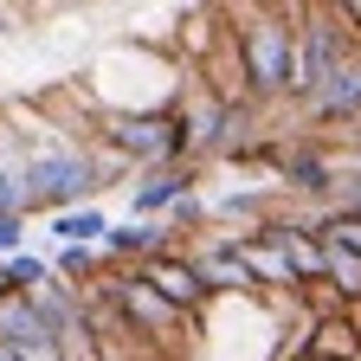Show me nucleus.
<instances>
[{
  "mask_svg": "<svg viewBox=\"0 0 361 361\" xmlns=\"http://www.w3.org/2000/svg\"><path fill=\"white\" fill-rule=\"evenodd\" d=\"M233 52H239V78H245V97L252 104H297V84H303V26L290 7H258L239 20L233 32Z\"/></svg>",
  "mask_w": 361,
  "mask_h": 361,
  "instance_id": "f257e3e1",
  "label": "nucleus"
},
{
  "mask_svg": "<svg viewBox=\"0 0 361 361\" xmlns=\"http://www.w3.org/2000/svg\"><path fill=\"white\" fill-rule=\"evenodd\" d=\"M297 26H303V84H297V104L310 110L348 65H361V39L348 26V0H310V7H297Z\"/></svg>",
  "mask_w": 361,
  "mask_h": 361,
  "instance_id": "f03ea898",
  "label": "nucleus"
},
{
  "mask_svg": "<svg viewBox=\"0 0 361 361\" xmlns=\"http://www.w3.org/2000/svg\"><path fill=\"white\" fill-rule=\"evenodd\" d=\"M20 188H26V213H45V219H52L65 207L97 200L104 180H97V161H90V142H84V149H39V155H26Z\"/></svg>",
  "mask_w": 361,
  "mask_h": 361,
  "instance_id": "7ed1b4c3",
  "label": "nucleus"
},
{
  "mask_svg": "<svg viewBox=\"0 0 361 361\" xmlns=\"http://www.w3.org/2000/svg\"><path fill=\"white\" fill-rule=\"evenodd\" d=\"M168 135H174V110H110L90 142H110L129 168H161Z\"/></svg>",
  "mask_w": 361,
  "mask_h": 361,
  "instance_id": "20e7f679",
  "label": "nucleus"
},
{
  "mask_svg": "<svg viewBox=\"0 0 361 361\" xmlns=\"http://www.w3.org/2000/svg\"><path fill=\"white\" fill-rule=\"evenodd\" d=\"M278 188L290 200H316V207H336L342 188V155H329L323 142H290L278 155Z\"/></svg>",
  "mask_w": 361,
  "mask_h": 361,
  "instance_id": "39448f33",
  "label": "nucleus"
},
{
  "mask_svg": "<svg viewBox=\"0 0 361 361\" xmlns=\"http://www.w3.org/2000/svg\"><path fill=\"white\" fill-rule=\"evenodd\" d=\"M142 278L174 303V310H188L194 323L213 310V290H207V278H200V264H194V252H161V258H149V264H135Z\"/></svg>",
  "mask_w": 361,
  "mask_h": 361,
  "instance_id": "423d86ee",
  "label": "nucleus"
},
{
  "mask_svg": "<svg viewBox=\"0 0 361 361\" xmlns=\"http://www.w3.org/2000/svg\"><path fill=\"white\" fill-rule=\"evenodd\" d=\"M194 188V168H174V161H161V168H135L129 174V219H168V207Z\"/></svg>",
  "mask_w": 361,
  "mask_h": 361,
  "instance_id": "0eeeda50",
  "label": "nucleus"
},
{
  "mask_svg": "<svg viewBox=\"0 0 361 361\" xmlns=\"http://www.w3.org/2000/svg\"><path fill=\"white\" fill-rule=\"evenodd\" d=\"M161 252H188L161 219H116L110 233H104V258H110V264H149V258H161Z\"/></svg>",
  "mask_w": 361,
  "mask_h": 361,
  "instance_id": "6e6552de",
  "label": "nucleus"
},
{
  "mask_svg": "<svg viewBox=\"0 0 361 361\" xmlns=\"http://www.w3.org/2000/svg\"><path fill=\"white\" fill-rule=\"evenodd\" d=\"M303 116H310V129H361V65H348Z\"/></svg>",
  "mask_w": 361,
  "mask_h": 361,
  "instance_id": "1a4fd4ad",
  "label": "nucleus"
},
{
  "mask_svg": "<svg viewBox=\"0 0 361 361\" xmlns=\"http://www.w3.org/2000/svg\"><path fill=\"white\" fill-rule=\"evenodd\" d=\"M110 213L97 207V200H84V207H65V213H52V239H65V245H104V233H110Z\"/></svg>",
  "mask_w": 361,
  "mask_h": 361,
  "instance_id": "9d476101",
  "label": "nucleus"
},
{
  "mask_svg": "<svg viewBox=\"0 0 361 361\" xmlns=\"http://www.w3.org/2000/svg\"><path fill=\"white\" fill-rule=\"evenodd\" d=\"M303 361H361V336L348 329V316H316V336H310V355Z\"/></svg>",
  "mask_w": 361,
  "mask_h": 361,
  "instance_id": "9b49d317",
  "label": "nucleus"
},
{
  "mask_svg": "<svg viewBox=\"0 0 361 361\" xmlns=\"http://www.w3.org/2000/svg\"><path fill=\"white\" fill-rule=\"evenodd\" d=\"M52 271L71 290H97V278L110 271V258H104V245H59L52 252Z\"/></svg>",
  "mask_w": 361,
  "mask_h": 361,
  "instance_id": "f8f14e48",
  "label": "nucleus"
},
{
  "mask_svg": "<svg viewBox=\"0 0 361 361\" xmlns=\"http://www.w3.org/2000/svg\"><path fill=\"white\" fill-rule=\"evenodd\" d=\"M323 245H329V284L342 290V303H361V258L336 239H323Z\"/></svg>",
  "mask_w": 361,
  "mask_h": 361,
  "instance_id": "ddd939ff",
  "label": "nucleus"
},
{
  "mask_svg": "<svg viewBox=\"0 0 361 361\" xmlns=\"http://www.w3.org/2000/svg\"><path fill=\"white\" fill-rule=\"evenodd\" d=\"M7 271H13V284H20L26 297H32V290H45V284L59 278L52 258H39V252H13V258H7Z\"/></svg>",
  "mask_w": 361,
  "mask_h": 361,
  "instance_id": "4468645a",
  "label": "nucleus"
},
{
  "mask_svg": "<svg viewBox=\"0 0 361 361\" xmlns=\"http://www.w3.org/2000/svg\"><path fill=\"white\" fill-rule=\"evenodd\" d=\"M26 226H32V213H0V258L26 252Z\"/></svg>",
  "mask_w": 361,
  "mask_h": 361,
  "instance_id": "2eb2a0df",
  "label": "nucleus"
},
{
  "mask_svg": "<svg viewBox=\"0 0 361 361\" xmlns=\"http://www.w3.org/2000/svg\"><path fill=\"white\" fill-rule=\"evenodd\" d=\"M0 213H26V188H20V168L0 161Z\"/></svg>",
  "mask_w": 361,
  "mask_h": 361,
  "instance_id": "dca6fc26",
  "label": "nucleus"
},
{
  "mask_svg": "<svg viewBox=\"0 0 361 361\" xmlns=\"http://www.w3.org/2000/svg\"><path fill=\"white\" fill-rule=\"evenodd\" d=\"M342 316H348V329L361 336V303H342Z\"/></svg>",
  "mask_w": 361,
  "mask_h": 361,
  "instance_id": "f3484780",
  "label": "nucleus"
}]
</instances>
